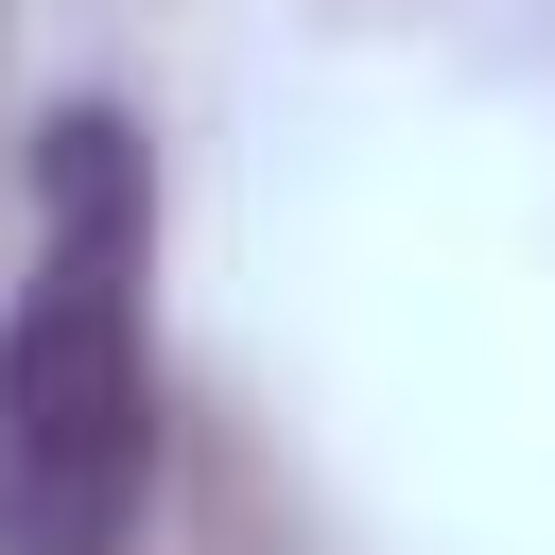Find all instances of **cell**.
I'll list each match as a JSON object with an SVG mask.
<instances>
[{
  "instance_id": "1",
  "label": "cell",
  "mask_w": 555,
  "mask_h": 555,
  "mask_svg": "<svg viewBox=\"0 0 555 555\" xmlns=\"http://www.w3.org/2000/svg\"><path fill=\"white\" fill-rule=\"evenodd\" d=\"M156 173L139 121H35V278L0 312V555H121L156 486Z\"/></svg>"
}]
</instances>
